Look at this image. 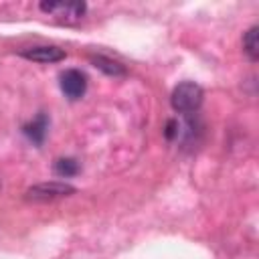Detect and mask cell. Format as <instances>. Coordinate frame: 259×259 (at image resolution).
<instances>
[{
  "mask_svg": "<svg viewBox=\"0 0 259 259\" xmlns=\"http://www.w3.org/2000/svg\"><path fill=\"white\" fill-rule=\"evenodd\" d=\"M257 34H259V28L257 24H253L245 34H243V51L245 55L249 57V61H257L259 57V40H257Z\"/></svg>",
  "mask_w": 259,
  "mask_h": 259,
  "instance_id": "8",
  "label": "cell"
},
{
  "mask_svg": "<svg viewBox=\"0 0 259 259\" xmlns=\"http://www.w3.org/2000/svg\"><path fill=\"white\" fill-rule=\"evenodd\" d=\"M91 63L97 67V69H101L103 73H107V75H113V77H121V75H125V69H123V65L121 63H117V61H113V59H109V57H103V55H93L91 57Z\"/></svg>",
  "mask_w": 259,
  "mask_h": 259,
  "instance_id": "7",
  "label": "cell"
},
{
  "mask_svg": "<svg viewBox=\"0 0 259 259\" xmlns=\"http://www.w3.org/2000/svg\"><path fill=\"white\" fill-rule=\"evenodd\" d=\"M61 91L69 99H81L87 91V77L79 69H67L61 73Z\"/></svg>",
  "mask_w": 259,
  "mask_h": 259,
  "instance_id": "4",
  "label": "cell"
},
{
  "mask_svg": "<svg viewBox=\"0 0 259 259\" xmlns=\"http://www.w3.org/2000/svg\"><path fill=\"white\" fill-rule=\"evenodd\" d=\"M20 55L28 61H34V63H57V61H63L67 55L63 49L55 47V45H36V47H28V49H22Z\"/></svg>",
  "mask_w": 259,
  "mask_h": 259,
  "instance_id": "5",
  "label": "cell"
},
{
  "mask_svg": "<svg viewBox=\"0 0 259 259\" xmlns=\"http://www.w3.org/2000/svg\"><path fill=\"white\" fill-rule=\"evenodd\" d=\"M202 97H204V93H202L200 85H196L192 81H184L174 87L170 103H172L174 111H178V113H192L200 107Z\"/></svg>",
  "mask_w": 259,
  "mask_h": 259,
  "instance_id": "1",
  "label": "cell"
},
{
  "mask_svg": "<svg viewBox=\"0 0 259 259\" xmlns=\"http://www.w3.org/2000/svg\"><path fill=\"white\" fill-rule=\"evenodd\" d=\"M49 130V117L45 113H38L30 123L24 125V134L32 144H42Z\"/></svg>",
  "mask_w": 259,
  "mask_h": 259,
  "instance_id": "6",
  "label": "cell"
},
{
  "mask_svg": "<svg viewBox=\"0 0 259 259\" xmlns=\"http://www.w3.org/2000/svg\"><path fill=\"white\" fill-rule=\"evenodd\" d=\"M40 10L55 16L57 20H63V22H75L79 18H83L87 6L83 2H42L40 4Z\"/></svg>",
  "mask_w": 259,
  "mask_h": 259,
  "instance_id": "3",
  "label": "cell"
},
{
  "mask_svg": "<svg viewBox=\"0 0 259 259\" xmlns=\"http://www.w3.org/2000/svg\"><path fill=\"white\" fill-rule=\"evenodd\" d=\"M0 188H2V180H0Z\"/></svg>",
  "mask_w": 259,
  "mask_h": 259,
  "instance_id": "10",
  "label": "cell"
},
{
  "mask_svg": "<svg viewBox=\"0 0 259 259\" xmlns=\"http://www.w3.org/2000/svg\"><path fill=\"white\" fill-rule=\"evenodd\" d=\"M75 192V186L67 184V182H40L30 186L24 192V200L28 202H53L57 198H65L71 196Z\"/></svg>",
  "mask_w": 259,
  "mask_h": 259,
  "instance_id": "2",
  "label": "cell"
},
{
  "mask_svg": "<svg viewBox=\"0 0 259 259\" xmlns=\"http://www.w3.org/2000/svg\"><path fill=\"white\" fill-rule=\"evenodd\" d=\"M55 172L59 174V176H75L77 172H79V164H77V160H73V158H59L57 162H55Z\"/></svg>",
  "mask_w": 259,
  "mask_h": 259,
  "instance_id": "9",
  "label": "cell"
}]
</instances>
